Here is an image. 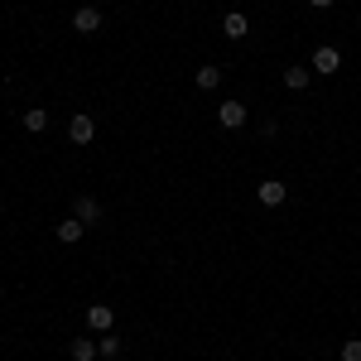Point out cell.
I'll list each match as a JSON object with an SVG mask.
<instances>
[{
    "label": "cell",
    "instance_id": "1",
    "mask_svg": "<svg viewBox=\"0 0 361 361\" xmlns=\"http://www.w3.org/2000/svg\"><path fill=\"white\" fill-rule=\"evenodd\" d=\"M308 68H313V73H323V78H333L337 68H342V54H337L333 44H318L313 58H308Z\"/></svg>",
    "mask_w": 361,
    "mask_h": 361
},
{
    "label": "cell",
    "instance_id": "2",
    "mask_svg": "<svg viewBox=\"0 0 361 361\" xmlns=\"http://www.w3.org/2000/svg\"><path fill=\"white\" fill-rule=\"evenodd\" d=\"M92 135H97V121H92L87 111H78L73 121H68V140H73V145H92Z\"/></svg>",
    "mask_w": 361,
    "mask_h": 361
},
{
    "label": "cell",
    "instance_id": "3",
    "mask_svg": "<svg viewBox=\"0 0 361 361\" xmlns=\"http://www.w3.org/2000/svg\"><path fill=\"white\" fill-rule=\"evenodd\" d=\"M111 323H116L111 304H92L87 308V328H92V333H111Z\"/></svg>",
    "mask_w": 361,
    "mask_h": 361
},
{
    "label": "cell",
    "instance_id": "4",
    "mask_svg": "<svg viewBox=\"0 0 361 361\" xmlns=\"http://www.w3.org/2000/svg\"><path fill=\"white\" fill-rule=\"evenodd\" d=\"M217 121H222L226 130H241V126H246V106H241V102H222V106H217Z\"/></svg>",
    "mask_w": 361,
    "mask_h": 361
},
{
    "label": "cell",
    "instance_id": "5",
    "mask_svg": "<svg viewBox=\"0 0 361 361\" xmlns=\"http://www.w3.org/2000/svg\"><path fill=\"white\" fill-rule=\"evenodd\" d=\"M73 29H78V34H97V29H102V10H97V5H82V10L73 15Z\"/></svg>",
    "mask_w": 361,
    "mask_h": 361
},
{
    "label": "cell",
    "instance_id": "6",
    "mask_svg": "<svg viewBox=\"0 0 361 361\" xmlns=\"http://www.w3.org/2000/svg\"><path fill=\"white\" fill-rule=\"evenodd\" d=\"M82 231H87V222H78V217H73V222H58V226H54V236L63 241V246H78V241H82Z\"/></svg>",
    "mask_w": 361,
    "mask_h": 361
},
{
    "label": "cell",
    "instance_id": "7",
    "mask_svg": "<svg viewBox=\"0 0 361 361\" xmlns=\"http://www.w3.org/2000/svg\"><path fill=\"white\" fill-rule=\"evenodd\" d=\"M73 212H78V222H87V226H92V222H102V202H97V197H78V207H73Z\"/></svg>",
    "mask_w": 361,
    "mask_h": 361
},
{
    "label": "cell",
    "instance_id": "8",
    "mask_svg": "<svg viewBox=\"0 0 361 361\" xmlns=\"http://www.w3.org/2000/svg\"><path fill=\"white\" fill-rule=\"evenodd\" d=\"M255 193H260V202H265V207H279V202H284V183H279V178H265Z\"/></svg>",
    "mask_w": 361,
    "mask_h": 361
},
{
    "label": "cell",
    "instance_id": "9",
    "mask_svg": "<svg viewBox=\"0 0 361 361\" xmlns=\"http://www.w3.org/2000/svg\"><path fill=\"white\" fill-rule=\"evenodd\" d=\"M222 34H226V39H246V34H250L246 15H236V10H231V15H226V20H222Z\"/></svg>",
    "mask_w": 361,
    "mask_h": 361
},
{
    "label": "cell",
    "instance_id": "10",
    "mask_svg": "<svg viewBox=\"0 0 361 361\" xmlns=\"http://www.w3.org/2000/svg\"><path fill=\"white\" fill-rule=\"evenodd\" d=\"M308 78H313V68H284V87H289V92H304Z\"/></svg>",
    "mask_w": 361,
    "mask_h": 361
},
{
    "label": "cell",
    "instance_id": "11",
    "mask_svg": "<svg viewBox=\"0 0 361 361\" xmlns=\"http://www.w3.org/2000/svg\"><path fill=\"white\" fill-rule=\"evenodd\" d=\"M44 126H49V111H44V106H29V111H25V130H29V135H39Z\"/></svg>",
    "mask_w": 361,
    "mask_h": 361
},
{
    "label": "cell",
    "instance_id": "12",
    "mask_svg": "<svg viewBox=\"0 0 361 361\" xmlns=\"http://www.w3.org/2000/svg\"><path fill=\"white\" fill-rule=\"evenodd\" d=\"M193 82L202 87V92H212V87L222 82V68H197V73H193Z\"/></svg>",
    "mask_w": 361,
    "mask_h": 361
},
{
    "label": "cell",
    "instance_id": "13",
    "mask_svg": "<svg viewBox=\"0 0 361 361\" xmlns=\"http://www.w3.org/2000/svg\"><path fill=\"white\" fill-rule=\"evenodd\" d=\"M97 357V342H92V337H78V342H73V361H92Z\"/></svg>",
    "mask_w": 361,
    "mask_h": 361
},
{
    "label": "cell",
    "instance_id": "14",
    "mask_svg": "<svg viewBox=\"0 0 361 361\" xmlns=\"http://www.w3.org/2000/svg\"><path fill=\"white\" fill-rule=\"evenodd\" d=\"M342 361H361V337H347L342 342Z\"/></svg>",
    "mask_w": 361,
    "mask_h": 361
},
{
    "label": "cell",
    "instance_id": "15",
    "mask_svg": "<svg viewBox=\"0 0 361 361\" xmlns=\"http://www.w3.org/2000/svg\"><path fill=\"white\" fill-rule=\"evenodd\" d=\"M97 352H102V357H116V352H121V337H102Z\"/></svg>",
    "mask_w": 361,
    "mask_h": 361
},
{
    "label": "cell",
    "instance_id": "16",
    "mask_svg": "<svg viewBox=\"0 0 361 361\" xmlns=\"http://www.w3.org/2000/svg\"><path fill=\"white\" fill-rule=\"evenodd\" d=\"M308 5H318V10H328V5H333V0H308Z\"/></svg>",
    "mask_w": 361,
    "mask_h": 361
}]
</instances>
